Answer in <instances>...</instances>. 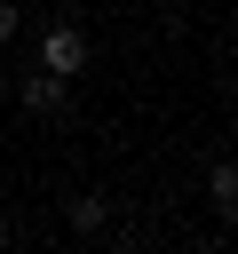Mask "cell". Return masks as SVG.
<instances>
[{"label": "cell", "mask_w": 238, "mask_h": 254, "mask_svg": "<svg viewBox=\"0 0 238 254\" xmlns=\"http://www.w3.org/2000/svg\"><path fill=\"white\" fill-rule=\"evenodd\" d=\"M16 32H24V8H16V0H0V48H8Z\"/></svg>", "instance_id": "obj_5"}, {"label": "cell", "mask_w": 238, "mask_h": 254, "mask_svg": "<svg viewBox=\"0 0 238 254\" xmlns=\"http://www.w3.org/2000/svg\"><path fill=\"white\" fill-rule=\"evenodd\" d=\"M63 222H71L79 238H103V230H111V198H103V190H79V198L63 206Z\"/></svg>", "instance_id": "obj_2"}, {"label": "cell", "mask_w": 238, "mask_h": 254, "mask_svg": "<svg viewBox=\"0 0 238 254\" xmlns=\"http://www.w3.org/2000/svg\"><path fill=\"white\" fill-rule=\"evenodd\" d=\"M32 56H40V71H48V79H63V87H71V79L87 71V32H79V24H40Z\"/></svg>", "instance_id": "obj_1"}, {"label": "cell", "mask_w": 238, "mask_h": 254, "mask_svg": "<svg viewBox=\"0 0 238 254\" xmlns=\"http://www.w3.org/2000/svg\"><path fill=\"white\" fill-rule=\"evenodd\" d=\"M151 8H182V0H151Z\"/></svg>", "instance_id": "obj_7"}, {"label": "cell", "mask_w": 238, "mask_h": 254, "mask_svg": "<svg viewBox=\"0 0 238 254\" xmlns=\"http://www.w3.org/2000/svg\"><path fill=\"white\" fill-rule=\"evenodd\" d=\"M206 206H214L222 222L238 214V167H230V159H214V167H206Z\"/></svg>", "instance_id": "obj_4"}, {"label": "cell", "mask_w": 238, "mask_h": 254, "mask_svg": "<svg viewBox=\"0 0 238 254\" xmlns=\"http://www.w3.org/2000/svg\"><path fill=\"white\" fill-rule=\"evenodd\" d=\"M16 95H24V111H40V119H56V111L71 103V87H63V79H48V71H32Z\"/></svg>", "instance_id": "obj_3"}, {"label": "cell", "mask_w": 238, "mask_h": 254, "mask_svg": "<svg viewBox=\"0 0 238 254\" xmlns=\"http://www.w3.org/2000/svg\"><path fill=\"white\" fill-rule=\"evenodd\" d=\"M0 95H8V64H0Z\"/></svg>", "instance_id": "obj_6"}]
</instances>
